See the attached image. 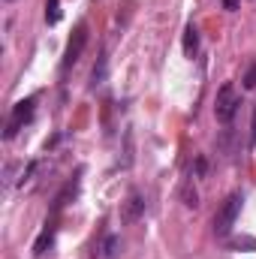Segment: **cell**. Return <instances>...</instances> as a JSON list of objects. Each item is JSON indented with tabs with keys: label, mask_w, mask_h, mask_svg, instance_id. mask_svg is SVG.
<instances>
[{
	"label": "cell",
	"mask_w": 256,
	"mask_h": 259,
	"mask_svg": "<svg viewBox=\"0 0 256 259\" xmlns=\"http://www.w3.org/2000/svg\"><path fill=\"white\" fill-rule=\"evenodd\" d=\"M241 202H244V196L232 193V196H226V202L217 208V214H214V235L217 238H226L232 232V226H235V220L241 214Z\"/></svg>",
	"instance_id": "1"
},
{
	"label": "cell",
	"mask_w": 256,
	"mask_h": 259,
	"mask_svg": "<svg viewBox=\"0 0 256 259\" xmlns=\"http://www.w3.org/2000/svg\"><path fill=\"white\" fill-rule=\"evenodd\" d=\"M238 106H241V100H238L235 88H232V84H223V88L217 91V100H214V115H217V121H220V124H232V118L238 115Z\"/></svg>",
	"instance_id": "2"
},
{
	"label": "cell",
	"mask_w": 256,
	"mask_h": 259,
	"mask_svg": "<svg viewBox=\"0 0 256 259\" xmlns=\"http://www.w3.org/2000/svg\"><path fill=\"white\" fill-rule=\"evenodd\" d=\"M33 106H36V100L30 97V100H21V103H15L12 106V115H9V121H6V139H15V133L24 127V124H30V118H33Z\"/></svg>",
	"instance_id": "3"
},
{
	"label": "cell",
	"mask_w": 256,
	"mask_h": 259,
	"mask_svg": "<svg viewBox=\"0 0 256 259\" xmlns=\"http://www.w3.org/2000/svg\"><path fill=\"white\" fill-rule=\"evenodd\" d=\"M84 46H88V24H78V27H75V33H72V39H69V46H66L64 64H61V69H64V72L69 69V66L78 64V58H81Z\"/></svg>",
	"instance_id": "4"
},
{
	"label": "cell",
	"mask_w": 256,
	"mask_h": 259,
	"mask_svg": "<svg viewBox=\"0 0 256 259\" xmlns=\"http://www.w3.org/2000/svg\"><path fill=\"white\" fill-rule=\"evenodd\" d=\"M142 214H145V199H142V193L133 190V193L127 196V205H124V220L133 223V220H139Z\"/></svg>",
	"instance_id": "5"
},
{
	"label": "cell",
	"mask_w": 256,
	"mask_h": 259,
	"mask_svg": "<svg viewBox=\"0 0 256 259\" xmlns=\"http://www.w3.org/2000/svg\"><path fill=\"white\" fill-rule=\"evenodd\" d=\"M184 55H187V58H196V55H199V30H196L193 24L184 27Z\"/></svg>",
	"instance_id": "6"
},
{
	"label": "cell",
	"mask_w": 256,
	"mask_h": 259,
	"mask_svg": "<svg viewBox=\"0 0 256 259\" xmlns=\"http://www.w3.org/2000/svg\"><path fill=\"white\" fill-rule=\"evenodd\" d=\"M52 241H55V220H52V223H46L42 235H39V238H36V244H33V253H36V256H42V253H46V247H52Z\"/></svg>",
	"instance_id": "7"
},
{
	"label": "cell",
	"mask_w": 256,
	"mask_h": 259,
	"mask_svg": "<svg viewBox=\"0 0 256 259\" xmlns=\"http://www.w3.org/2000/svg\"><path fill=\"white\" fill-rule=\"evenodd\" d=\"M106 72H109V61H106V55H100V61H97L94 72H91V88L103 84V81H106Z\"/></svg>",
	"instance_id": "8"
},
{
	"label": "cell",
	"mask_w": 256,
	"mask_h": 259,
	"mask_svg": "<svg viewBox=\"0 0 256 259\" xmlns=\"http://www.w3.org/2000/svg\"><path fill=\"white\" fill-rule=\"evenodd\" d=\"M46 21H49V24H58V21H61V3H58V0H49V6H46Z\"/></svg>",
	"instance_id": "9"
},
{
	"label": "cell",
	"mask_w": 256,
	"mask_h": 259,
	"mask_svg": "<svg viewBox=\"0 0 256 259\" xmlns=\"http://www.w3.org/2000/svg\"><path fill=\"white\" fill-rule=\"evenodd\" d=\"M115 253H118V238H115V235H109V238H106V253H103V256L112 259Z\"/></svg>",
	"instance_id": "10"
},
{
	"label": "cell",
	"mask_w": 256,
	"mask_h": 259,
	"mask_svg": "<svg viewBox=\"0 0 256 259\" xmlns=\"http://www.w3.org/2000/svg\"><path fill=\"white\" fill-rule=\"evenodd\" d=\"M244 88H247V91H253V88H256V61L250 64L247 75H244Z\"/></svg>",
	"instance_id": "11"
},
{
	"label": "cell",
	"mask_w": 256,
	"mask_h": 259,
	"mask_svg": "<svg viewBox=\"0 0 256 259\" xmlns=\"http://www.w3.org/2000/svg\"><path fill=\"white\" fill-rule=\"evenodd\" d=\"M250 142H256V109H253V130H250Z\"/></svg>",
	"instance_id": "12"
},
{
	"label": "cell",
	"mask_w": 256,
	"mask_h": 259,
	"mask_svg": "<svg viewBox=\"0 0 256 259\" xmlns=\"http://www.w3.org/2000/svg\"><path fill=\"white\" fill-rule=\"evenodd\" d=\"M238 6V0H226V9H235Z\"/></svg>",
	"instance_id": "13"
},
{
	"label": "cell",
	"mask_w": 256,
	"mask_h": 259,
	"mask_svg": "<svg viewBox=\"0 0 256 259\" xmlns=\"http://www.w3.org/2000/svg\"><path fill=\"white\" fill-rule=\"evenodd\" d=\"M9 3H12V0H9Z\"/></svg>",
	"instance_id": "14"
}]
</instances>
